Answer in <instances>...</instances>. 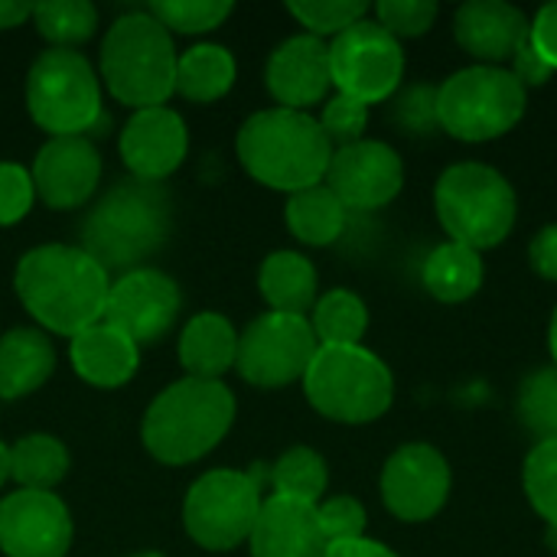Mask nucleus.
Instances as JSON below:
<instances>
[{"mask_svg":"<svg viewBox=\"0 0 557 557\" xmlns=\"http://www.w3.org/2000/svg\"><path fill=\"white\" fill-rule=\"evenodd\" d=\"M304 395L336 424H372L392 408L395 379L366 346H320L304 375Z\"/></svg>","mask_w":557,"mask_h":557,"instance_id":"0eeeda50","label":"nucleus"},{"mask_svg":"<svg viewBox=\"0 0 557 557\" xmlns=\"http://www.w3.org/2000/svg\"><path fill=\"white\" fill-rule=\"evenodd\" d=\"M55 372V346L42 330L16 326L0 336V398L16 401L39 392Z\"/></svg>","mask_w":557,"mask_h":557,"instance_id":"5701e85b","label":"nucleus"},{"mask_svg":"<svg viewBox=\"0 0 557 557\" xmlns=\"http://www.w3.org/2000/svg\"><path fill=\"white\" fill-rule=\"evenodd\" d=\"M251 557H323L330 542L320 529L317 506L287 496H268L248 535Z\"/></svg>","mask_w":557,"mask_h":557,"instance_id":"412c9836","label":"nucleus"},{"mask_svg":"<svg viewBox=\"0 0 557 557\" xmlns=\"http://www.w3.org/2000/svg\"><path fill=\"white\" fill-rule=\"evenodd\" d=\"M434 98H437V91H428V88H411V91H405V98H401V104H398V117H401L408 127H414V131H421V127H428V124H437Z\"/></svg>","mask_w":557,"mask_h":557,"instance_id":"79ce46f5","label":"nucleus"},{"mask_svg":"<svg viewBox=\"0 0 557 557\" xmlns=\"http://www.w3.org/2000/svg\"><path fill=\"white\" fill-rule=\"evenodd\" d=\"M548 548L557 555V529H552V525H548Z\"/></svg>","mask_w":557,"mask_h":557,"instance_id":"8fccbe9b","label":"nucleus"},{"mask_svg":"<svg viewBox=\"0 0 557 557\" xmlns=\"http://www.w3.org/2000/svg\"><path fill=\"white\" fill-rule=\"evenodd\" d=\"M13 290L42 333L72 339L104 317L111 277L75 245H39L16 261Z\"/></svg>","mask_w":557,"mask_h":557,"instance_id":"f257e3e1","label":"nucleus"},{"mask_svg":"<svg viewBox=\"0 0 557 557\" xmlns=\"http://www.w3.org/2000/svg\"><path fill=\"white\" fill-rule=\"evenodd\" d=\"M346 209L372 212L398 199L405 186V163L395 147L385 140H359L333 150L326 180H323Z\"/></svg>","mask_w":557,"mask_h":557,"instance_id":"2eb2a0df","label":"nucleus"},{"mask_svg":"<svg viewBox=\"0 0 557 557\" xmlns=\"http://www.w3.org/2000/svg\"><path fill=\"white\" fill-rule=\"evenodd\" d=\"M320 343L307 317L261 313L238 333V375L255 388H284L304 382Z\"/></svg>","mask_w":557,"mask_h":557,"instance_id":"9b49d317","label":"nucleus"},{"mask_svg":"<svg viewBox=\"0 0 557 557\" xmlns=\"http://www.w3.org/2000/svg\"><path fill=\"white\" fill-rule=\"evenodd\" d=\"M271 486H274V496L320 506L330 486V467L313 447H290L271 467Z\"/></svg>","mask_w":557,"mask_h":557,"instance_id":"7c9ffc66","label":"nucleus"},{"mask_svg":"<svg viewBox=\"0 0 557 557\" xmlns=\"http://www.w3.org/2000/svg\"><path fill=\"white\" fill-rule=\"evenodd\" d=\"M33 16V3H20V0H0V29H13L20 23H26Z\"/></svg>","mask_w":557,"mask_h":557,"instance_id":"49530a36","label":"nucleus"},{"mask_svg":"<svg viewBox=\"0 0 557 557\" xmlns=\"http://www.w3.org/2000/svg\"><path fill=\"white\" fill-rule=\"evenodd\" d=\"M235 395L225 382L180 379L144 411L140 441L157 463L189 467L212 454L235 424Z\"/></svg>","mask_w":557,"mask_h":557,"instance_id":"f03ea898","label":"nucleus"},{"mask_svg":"<svg viewBox=\"0 0 557 557\" xmlns=\"http://www.w3.org/2000/svg\"><path fill=\"white\" fill-rule=\"evenodd\" d=\"M176 46L147 10L117 16L101 42V82L114 101L140 111L176 95Z\"/></svg>","mask_w":557,"mask_h":557,"instance_id":"39448f33","label":"nucleus"},{"mask_svg":"<svg viewBox=\"0 0 557 557\" xmlns=\"http://www.w3.org/2000/svg\"><path fill=\"white\" fill-rule=\"evenodd\" d=\"M317 121H320L323 134L330 137L333 150H339V147H349V144L362 140V134L369 127V104L336 91L333 98H326L323 114Z\"/></svg>","mask_w":557,"mask_h":557,"instance_id":"e433bc0d","label":"nucleus"},{"mask_svg":"<svg viewBox=\"0 0 557 557\" xmlns=\"http://www.w3.org/2000/svg\"><path fill=\"white\" fill-rule=\"evenodd\" d=\"M235 150L251 180L277 193H300L326 180L333 144L310 111L268 108L251 114L235 137Z\"/></svg>","mask_w":557,"mask_h":557,"instance_id":"7ed1b4c3","label":"nucleus"},{"mask_svg":"<svg viewBox=\"0 0 557 557\" xmlns=\"http://www.w3.org/2000/svg\"><path fill=\"white\" fill-rule=\"evenodd\" d=\"M261 503V486L245 470H209L183 499L186 535L206 552H232L248 542Z\"/></svg>","mask_w":557,"mask_h":557,"instance_id":"9d476101","label":"nucleus"},{"mask_svg":"<svg viewBox=\"0 0 557 557\" xmlns=\"http://www.w3.org/2000/svg\"><path fill=\"white\" fill-rule=\"evenodd\" d=\"M235 78V55L219 42H196L176 59V95H183L193 104H212L225 98Z\"/></svg>","mask_w":557,"mask_h":557,"instance_id":"a878e982","label":"nucleus"},{"mask_svg":"<svg viewBox=\"0 0 557 557\" xmlns=\"http://www.w3.org/2000/svg\"><path fill=\"white\" fill-rule=\"evenodd\" d=\"M69 362L82 382L95 388H121L137 375L140 346L111 323L98 320L69 339Z\"/></svg>","mask_w":557,"mask_h":557,"instance_id":"4be33fe9","label":"nucleus"},{"mask_svg":"<svg viewBox=\"0 0 557 557\" xmlns=\"http://www.w3.org/2000/svg\"><path fill=\"white\" fill-rule=\"evenodd\" d=\"M7 480H10V447L0 441V490H3Z\"/></svg>","mask_w":557,"mask_h":557,"instance_id":"de8ad7c7","label":"nucleus"},{"mask_svg":"<svg viewBox=\"0 0 557 557\" xmlns=\"http://www.w3.org/2000/svg\"><path fill=\"white\" fill-rule=\"evenodd\" d=\"M369 10L372 7L362 0H290L287 3V13L300 26H307V33L317 39H323V36L336 39L349 26L362 23L369 16Z\"/></svg>","mask_w":557,"mask_h":557,"instance_id":"f704fd0d","label":"nucleus"},{"mask_svg":"<svg viewBox=\"0 0 557 557\" xmlns=\"http://www.w3.org/2000/svg\"><path fill=\"white\" fill-rule=\"evenodd\" d=\"M176 352H180V362L189 379L222 382V375L235 369L238 333L225 313L206 310V313H196L183 326Z\"/></svg>","mask_w":557,"mask_h":557,"instance_id":"b1692460","label":"nucleus"},{"mask_svg":"<svg viewBox=\"0 0 557 557\" xmlns=\"http://www.w3.org/2000/svg\"><path fill=\"white\" fill-rule=\"evenodd\" d=\"M330 75L339 95L362 104L388 101L405 78L401 39L375 20H362L330 42Z\"/></svg>","mask_w":557,"mask_h":557,"instance_id":"f8f14e48","label":"nucleus"},{"mask_svg":"<svg viewBox=\"0 0 557 557\" xmlns=\"http://www.w3.org/2000/svg\"><path fill=\"white\" fill-rule=\"evenodd\" d=\"M121 163L134 180L144 183H163L173 176L189 150V127L180 111L160 104V108H140L127 117L121 140Z\"/></svg>","mask_w":557,"mask_h":557,"instance_id":"f3484780","label":"nucleus"},{"mask_svg":"<svg viewBox=\"0 0 557 557\" xmlns=\"http://www.w3.org/2000/svg\"><path fill=\"white\" fill-rule=\"evenodd\" d=\"M450 463L431 444H405L398 447L382 470L379 490L385 509L401 522H428L450 499Z\"/></svg>","mask_w":557,"mask_h":557,"instance_id":"4468645a","label":"nucleus"},{"mask_svg":"<svg viewBox=\"0 0 557 557\" xmlns=\"http://www.w3.org/2000/svg\"><path fill=\"white\" fill-rule=\"evenodd\" d=\"M421 277H424V287L434 300L463 304L483 287V277H486L483 255L460 245V242H444L428 255Z\"/></svg>","mask_w":557,"mask_h":557,"instance_id":"bb28decb","label":"nucleus"},{"mask_svg":"<svg viewBox=\"0 0 557 557\" xmlns=\"http://www.w3.org/2000/svg\"><path fill=\"white\" fill-rule=\"evenodd\" d=\"M26 108L49 137H88L108 124L101 75L78 49H46L29 65Z\"/></svg>","mask_w":557,"mask_h":557,"instance_id":"6e6552de","label":"nucleus"},{"mask_svg":"<svg viewBox=\"0 0 557 557\" xmlns=\"http://www.w3.org/2000/svg\"><path fill=\"white\" fill-rule=\"evenodd\" d=\"M519 418L539 441H557V369L532 372L519 388Z\"/></svg>","mask_w":557,"mask_h":557,"instance_id":"72a5a7b5","label":"nucleus"},{"mask_svg":"<svg viewBox=\"0 0 557 557\" xmlns=\"http://www.w3.org/2000/svg\"><path fill=\"white\" fill-rule=\"evenodd\" d=\"M33 202H36V186H33L29 170L13 160H3L0 163V228L26 219Z\"/></svg>","mask_w":557,"mask_h":557,"instance_id":"ea45409f","label":"nucleus"},{"mask_svg":"<svg viewBox=\"0 0 557 557\" xmlns=\"http://www.w3.org/2000/svg\"><path fill=\"white\" fill-rule=\"evenodd\" d=\"M69 473V450L52 434H26L10 447V480L20 490L52 493Z\"/></svg>","mask_w":557,"mask_h":557,"instance_id":"c85d7f7f","label":"nucleus"},{"mask_svg":"<svg viewBox=\"0 0 557 557\" xmlns=\"http://www.w3.org/2000/svg\"><path fill=\"white\" fill-rule=\"evenodd\" d=\"M529 42L545 59V65L552 72H557V0L555 3H545L535 13V20L529 26Z\"/></svg>","mask_w":557,"mask_h":557,"instance_id":"a19ab883","label":"nucleus"},{"mask_svg":"<svg viewBox=\"0 0 557 557\" xmlns=\"http://www.w3.org/2000/svg\"><path fill=\"white\" fill-rule=\"evenodd\" d=\"M310 326L320 346H362L369 330V307L359 294L336 287L313 304Z\"/></svg>","mask_w":557,"mask_h":557,"instance_id":"c756f323","label":"nucleus"},{"mask_svg":"<svg viewBox=\"0 0 557 557\" xmlns=\"http://www.w3.org/2000/svg\"><path fill=\"white\" fill-rule=\"evenodd\" d=\"M235 3L228 0H153L147 7V13L163 23L173 33H183V36H199V33H209L215 26H222L228 16H232Z\"/></svg>","mask_w":557,"mask_h":557,"instance_id":"473e14b6","label":"nucleus"},{"mask_svg":"<svg viewBox=\"0 0 557 557\" xmlns=\"http://www.w3.org/2000/svg\"><path fill=\"white\" fill-rule=\"evenodd\" d=\"M434 206L450 242H460L480 255L503 245L519 215L512 183L490 163L447 166L437 180Z\"/></svg>","mask_w":557,"mask_h":557,"instance_id":"423d86ee","label":"nucleus"},{"mask_svg":"<svg viewBox=\"0 0 557 557\" xmlns=\"http://www.w3.org/2000/svg\"><path fill=\"white\" fill-rule=\"evenodd\" d=\"M372 10H375V23L385 26L395 39L424 36L437 20L434 0H382Z\"/></svg>","mask_w":557,"mask_h":557,"instance_id":"4c0bfd02","label":"nucleus"},{"mask_svg":"<svg viewBox=\"0 0 557 557\" xmlns=\"http://www.w3.org/2000/svg\"><path fill=\"white\" fill-rule=\"evenodd\" d=\"M258 290L274 313L307 317L320 300V277L307 255L300 251H271L258 271Z\"/></svg>","mask_w":557,"mask_h":557,"instance_id":"393cba45","label":"nucleus"},{"mask_svg":"<svg viewBox=\"0 0 557 557\" xmlns=\"http://www.w3.org/2000/svg\"><path fill=\"white\" fill-rule=\"evenodd\" d=\"M529 26L532 20L506 0H467L454 13V36L480 65L512 62L529 42Z\"/></svg>","mask_w":557,"mask_h":557,"instance_id":"aec40b11","label":"nucleus"},{"mask_svg":"<svg viewBox=\"0 0 557 557\" xmlns=\"http://www.w3.org/2000/svg\"><path fill=\"white\" fill-rule=\"evenodd\" d=\"M323 557H398L388 545L372 539H352V542H333Z\"/></svg>","mask_w":557,"mask_h":557,"instance_id":"a18cd8bd","label":"nucleus"},{"mask_svg":"<svg viewBox=\"0 0 557 557\" xmlns=\"http://www.w3.org/2000/svg\"><path fill=\"white\" fill-rule=\"evenodd\" d=\"M264 82L277 108L307 111L320 101H326L333 88L330 75V46L310 33L284 39L264 69Z\"/></svg>","mask_w":557,"mask_h":557,"instance_id":"6ab92c4d","label":"nucleus"},{"mask_svg":"<svg viewBox=\"0 0 557 557\" xmlns=\"http://www.w3.org/2000/svg\"><path fill=\"white\" fill-rule=\"evenodd\" d=\"M529 261H532V268H535L545 281H555L557 284V222L555 225H545V228L535 235V242H532V248H529Z\"/></svg>","mask_w":557,"mask_h":557,"instance_id":"37998d69","label":"nucleus"},{"mask_svg":"<svg viewBox=\"0 0 557 557\" xmlns=\"http://www.w3.org/2000/svg\"><path fill=\"white\" fill-rule=\"evenodd\" d=\"M548 346H552V359H555V369H557V307H555V317H552V326H548Z\"/></svg>","mask_w":557,"mask_h":557,"instance_id":"09e8293b","label":"nucleus"},{"mask_svg":"<svg viewBox=\"0 0 557 557\" xmlns=\"http://www.w3.org/2000/svg\"><path fill=\"white\" fill-rule=\"evenodd\" d=\"M284 219H287V228L297 242L313 245V248H326V245L339 242V235L346 232L349 209L336 199V193L326 183H320V186L294 193L287 199Z\"/></svg>","mask_w":557,"mask_h":557,"instance_id":"cd10ccee","label":"nucleus"},{"mask_svg":"<svg viewBox=\"0 0 557 557\" xmlns=\"http://www.w3.org/2000/svg\"><path fill=\"white\" fill-rule=\"evenodd\" d=\"M134 557H163L160 552H140V555H134Z\"/></svg>","mask_w":557,"mask_h":557,"instance_id":"3c124183","label":"nucleus"},{"mask_svg":"<svg viewBox=\"0 0 557 557\" xmlns=\"http://www.w3.org/2000/svg\"><path fill=\"white\" fill-rule=\"evenodd\" d=\"M522 483L532 509L557 529V441H539L532 447V454L525 457Z\"/></svg>","mask_w":557,"mask_h":557,"instance_id":"c9c22d12","label":"nucleus"},{"mask_svg":"<svg viewBox=\"0 0 557 557\" xmlns=\"http://www.w3.org/2000/svg\"><path fill=\"white\" fill-rule=\"evenodd\" d=\"M529 104V88L499 65H470L444 78L434 98L437 124L463 144H486L509 134Z\"/></svg>","mask_w":557,"mask_h":557,"instance_id":"1a4fd4ad","label":"nucleus"},{"mask_svg":"<svg viewBox=\"0 0 557 557\" xmlns=\"http://www.w3.org/2000/svg\"><path fill=\"white\" fill-rule=\"evenodd\" d=\"M72 512L55 493L16 490L0 499V552L7 557H65Z\"/></svg>","mask_w":557,"mask_h":557,"instance_id":"dca6fc26","label":"nucleus"},{"mask_svg":"<svg viewBox=\"0 0 557 557\" xmlns=\"http://www.w3.org/2000/svg\"><path fill=\"white\" fill-rule=\"evenodd\" d=\"M317 519H320V529L326 535V542H352V539H366V525H369V516H366V506L352 496H333V499H323L317 506Z\"/></svg>","mask_w":557,"mask_h":557,"instance_id":"58836bf2","label":"nucleus"},{"mask_svg":"<svg viewBox=\"0 0 557 557\" xmlns=\"http://www.w3.org/2000/svg\"><path fill=\"white\" fill-rule=\"evenodd\" d=\"M183 294L180 284L160 268H134L111 281L104 300V323L131 336L137 346L160 343L180 320Z\"/></svg>","mask_w":557,"mask_h":557,"instance_id":"ddd939ff","label":"nucleus"},{"mask_svg":"<svg viewBox=\"0 0 557 557\" xmlns=\"http://www.w3.org/2000/svg\"><path fill=\"white\" fill-rule=\"evenodd\" d=\"M49 49H78L98 29V10L88 0H46L29 16Z\"/></svg>","mask_w":557,"mask_h":557,"instance_id":"2f4dec72","label":"nucleus"},{"mask_svg":"<svg viewBox=\"0 0 557 557\" xmlns=\"http://www.w3.org/2000/svg\"><path fill=\"white\" fill-rule=\"evenodd\" d=\"M512 65V75L525 85V88H532V85H545L548 78H552V69L545 65V59L532 49V42H525L519 52H516V59L509 62Z\"/></svg>","mask_w":557,"mask_h":557,"instance_id":"c03bdc74","label":"nucleus"},{"mask_svg":"<svg viewBox=\"0 0 557 557\" xmlns=\"http://www.w3.org/2000/svg\"><path fill=\"white\" fill-rule=\"evenodd\" d=\"M173 206L163 183L121 180L85 215L82 251L104 271H134L170 238Z\"/></svg>","mask_w":557,"mask_h":557,"instance_id":"20e7f679","label":"nucleus"},{"mask_svg":"<svg viewBox=\"0 0 557 557\" xmlns=\"http://www.w3.org/2000/svg\"><path fill=\"white\" fill-rule=\"evenodd\" d=\"M29 176L36 196L49 209H78L101 183V153L91 137H49L39 147Z\"/></svg>","mask_w":557,"mask_h":557,"instance_id":"a211bd4d","label":"nucleus"}]
</instances>
